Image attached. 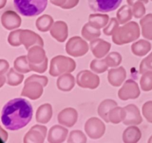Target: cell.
<instances>
[{"mask_svg": "<svg viewBox=\"0 0 152 143\" xmlns=\"http://www.w3.org/2000/svg\"><path fill=\"white\" fill-rule=\"evenodd\" d=\"M33 117V107L30 101L16 98L7 101L2 107L1 122L9 130L15 131L25 128Z\"/></svg>", "mask_w": 152, "mask_h": 143, "instance_id": "1", "label": "cell"}, {"mask_svg": "<svg viewBox=\"0 0 152 143\" xmlns=\"http://www.w3.org/2000/svg\"><path fill=\"white\" fill-rule=\"evenodd\" d=\"M48 83V79L46 76L32 74L25 79L21 95L31 100L39 99L43 94V88L45 87Z\"/></svg>", "mask_w": 152, "mask_h": 143, "instance_id": "2", "label": "cell"}, {"mask_svg": "<svg viewBox=\"0 0 152 143\" xmlns=\"http://www.w3.org/2000/svg\"><path fill=\"white\" fill-rule=\"evenodd\" d=\"M140 36V26L136 22L131 21L119 26L117 31L112 35V41L118 46L128 44L134 42Z\"/></svg>", "mask_w": 152, "mask_h": 143, "instance_id": "3", "label": "cell"}, {"mask_svg": "<svg viewBox=\"0 0 152 143\" xmlns=\"http://www.w3.org/2000/svg\"><path fill=\"white\" fill-rule=\"evenodd\" d=\"M48 0H13L15 9L24 16H36L46 9Z\"/></svg>", "mask_w": 152, "mask_h": 143, "instance_id": "4", "label": "cell"}, {"mask_svg": "<svg viewBox=\"0 0 152 143\" xmlns=\"http://www.w3.org/2000/svg\"><path fill=\"white\" fill-rule=\"evenodd\" d=\"M76 62L71 57L57 55L51 59L49 74L53 77H58L65 73H71L76 69Z\"/></svg>", "mask_w": 152, "mask_h": 143, "instance_id": "5", "label": "cell"}, {"mask_svg": "<svg viewBox=\"0 0 152 143\" xmlns=\"http://www.w3.org/2000/svg\"><path fill=\"white\" fill-rule=\"evenodd\" d=\"M89 50V46L82 37L75 36L68 40L65 46L67 54L74 57L84 56Z\"/></svg>", "mask_w": 152, "mask_h": 143, "instance_id": "6", "label": "cell"}, {"mask_svg": "<svg viewBox=\"0 0 152 143\" xmlns=\"http://www.w3.org/2000/svg\"><path fill=\"white\" fill-rule=\"evenodd\" d=\"M76 80L77 85L84 89H95L100 83V79L97 74L86 69L82 70L77 74Z\"/></svg>", "mask_w": 152, "mask_h": 143, "instance_id": "7", "label": "cell"}, {"mask_svg": "<svg viewBox=\"0 0 152 143\" xmlns=\"http://www.w3.org/2000/svg\"><path fill=\"white\" fill-rule=\"evenodd\" d=\"M105 125L101 119L97 117H91L85 124V131L92 139H98L102 137L105 132Z\"/></svg>", "mask_w": 152, "mask_h": 143, "instance_id": "8", "label": "cell"}, {"mask_svg": "<svg viewBox=\"0 0 152 143\" xmlns=\"http://www.w3.org/2000/svg\"><path fill=\"white\" fill-rule=\"evenodd\" d=\"M122 122L125 125H139L142 122V118L139 108L135 104H129L123 107Z\"/></svg>", "mask_w": 152, "mask_h": 143, "instance_id": "9", "label": "cell"}, {"mask_svg": "<svg viewBox=\"0 0 152 143\" xmlns=\"http://www.w3.org/2000/svg\"><path fill=\"white\" fill-rule=\"evenodd\" d=\"M88 4L94 12L108 13L117 10L123 0H87Z\"/></svg>", "mask_w": 152, "mask_h": 143, "instance_id": "10", "label": "cell"}, {"mask_svg": "<svg viewBox=\"0 0 152 143\" xmlns=\"http://www.w3.org/2000/svg\"><path fill=\"white\" fill-rule=\"evenodd\" d=\"M118 98L122 101L136 99L140 95V90L138 83L132 79H129L123 83V86L118 91Z\"/></svg>", "mask_w": 152, "mask_h": 143, "instance_id": "11", "label": "cell"}, {"mask_svg": "<svg viewBox=\"0 0 152 143\" xmlns=\"http://www.w3.org/2000/svg\"><path fill=\"white\" fill-rule=\"evenodd\" d=\"M47 128L39 125H34L25 135V143H43L47 136Z\"/></svg>", "mask_w": 152, "mask_h": 143, "instance_id": "12", "label": "cell"}, {"mask_svg": "<svg viewBox=\"0 0 152 143\" xmlns=\"http://www.w3.org/2000/svg\"><path fill=\"white\" fill-rule=\"evenodd\" d=\"M20 41L26 50H28L30 48L36 45L44 46L43 39L38 34L28 29H22L20 33Z\"/></svg>", "mask_w": 152, "mask_h": 143, "instance_id": "13", "label": "cell"}, {"mask_svg": "<svg viewBox=\"0 0 152 143\" xmlns=\"http://www.w3.org/2000/svg\"><path fill=\"white\" fill-rule=\"evenodd\" d=\"M78 119V112L73 107H67L59 113L57 121L59 125L68 128H72Z\"/></svg>", "mask_w": 152, "mask_h": 143, "instance_id": "14", "label": "cell"}, {"mask_svg": "<svg viewBox=\"0 0 152 143\" xmlns=\"http://www.w3.org/2000/svg\"><path fill=\"white\" fill-rule=\"evenodd\" d=\"M111 44L102 39L96 38L91 41L90 48L94 56L98 59L104 57L111 49Z\"/></svg>", "mask_w": 152, "mask_h": 143, "instance_id": "15", "label": "cell"}, {"mask_svg": "<svg viewBox=\"0 0 152 143\" xmlns=\"http://www.w3.org/2000/svg\"><path fill=\"white\" fill-rule=\"evenodd\" d=\"M1 22L2 26L7 30H14L19 28L22 23L21 17L14 11L7 10L1 15Z\"/></svg>", "mask_w": 152, "mask_h": 143, "instance_id": "16", "label": "cell"}, {"mask_svg": "<svg viewBox=\"0 0 152 143\" xmlns=\"http://www.w3.org/2000/svg\"><path fill=\"white\" fill-rule=\"evenodd\" d=\"M50 34L53 38L59 43H63L68 36V25L64 21H56L52 25Z\"/></svg>", "mask_w": 152, "mask_h": 143, "instance_id": "17", "label": "cell"}, {"mask_svg": "<svg viewBox=\"0 0 152 143\" xmlns=\"http://www.w3.org/2000/svg\"><path fill=\"white\" fill-rule=\"evenodd\" d=\"M68 130L63 125H55L50 128L48 134V142L50 143L63 142L67 138Z\"/></svg>", "mask_w": 152, "mask_h": 143, "instance_id": "18", "label": "cell"}, {"mask_svg": "<svg viewBox=\"0 0 152 143\" xmlns=\"http://www.w3.org/2000/svg\"><path fill=\"white\" fill-rule=\"evenodd\" d=\"M126 78V71L124 67L111 69L108 72V83L114 87H118L124 83Z\"/></svg>", "mask_w": 152, "mask_h": 143, "instance_id": "19", "label": "cell"}, {"mask_svg": "<svg viewBox=\"0 0 152 143\" xmlns=\"http://www.w3.org/2000/svg\"><path fill=\"white\" fill-rule=\"evenodd\" d=\"M28 59L29 63L34 64L41 63L47 57L45 51L43 49V46L36 45L32 46L28 50Z\"/></svg>", "mask_w": 152, "mask_h": 143, "instance_id": "20", "label": "cell"}, {"mask_svg": "<svg viewBox=\"0 0 152 143\" xmlns=\"http://www.w3.org/2000/svg\"><path fill=\"white\" fill-rule=\"evenodd\" d=\"M53 116V108L50 104L46 103L40 105L36 113V120L38 123L47 124Z\"/></svg>", "mask_w": 152, "mask_h": 143, "instance_id": "21", "label": "cell"}, {"mask_svg": "<svg viewBox=\"0 0 152 143\" xmlns=\"http://www.w3.org/2000/svg\"><path fill=\"white\" fill-rule=\"evenodd\" d=\"M75 77L71 73H65L59 76L56 80V86L62 92H69L75 86Z\"/></svg>", "mask_w": 152, "mask_h": 143, "instance_id": "22", "label": "cell"}, {"mask_svg": "<svg viewBox=\"0 0 152 143\" xmlns=\"http://www.w3.org/2000/svg\"><path fill=\"white\" fill-rule=\"evenodd\" d=\"M142 136V133L136 125L128 127L123 133V140L125 143H136L140 141Z\"/></svg>", "mask_w": 152, "mask_h": 143, "instance_id": "23", "label": "cell"}, {"mask_svg": "<svg viewBox=\"0 0 152 143\" xmlns=\"http://www.w3.org/2000/svg\"><path fill=\"white\" fill-rule=\"evenodd\" d=\"M117 103L114 100L112 99H105L99 104L97 109V113L99 117L103 119L105 122L108 123L109 119H108V114L109 112L112 110L114 107H117Z\"/></svg>", "mask_w": 152, "mask_h": 143, "instance_id": "24", "label": "cell"}, {"mask_svg": "<svg viewBox=\"0 0 152 143\" xmlns=\"http://www.w3.org/2000/svg\"><path fill=\"white\" fill-rule=\"evenodd\" d=\"M151 49V44L150 42L145 40H140L134 43L132 46V52L134 55L142 57L146 55Z\"/></svg>", "mask_w": 152, "mask_h": 143, "instance_id": "25", "label": "cell"}, {"mask_svg": "<svg viewBox=\"0 0 152 143\" xmlns=\"http://www.w3.org/2000/svg\"><path fill=\"white\" fill-rule=\"evenodd\" d=\"M81 34L83 38L86 39V40L92 41L94 39L99 38V36H101V31L99 28H95L91 24L88 22L83 25V28H82Z\"/></svg>", "mask_w": 152, "mask_h": 143, "instance_id": "26", "label": "cell"}, {"mask_svg": "<svg viewBox=\"0 0 152 143\" xmlns=\"http://www.w3.org/2000/svg\"><path fill=\"white\" fill-rule=\"evenodd\" d=\"M109 16L108 14L102 13H95L91 14L88 17V22L96 28H105L109 22Z\"/></svg>", "mask_w": 152, "mask_h": 143, "instance_id": "27", "label": "cell"}, {"mask_svg": "<svg viewBox=\"0 0 152 143\" xmlns=\"http://www.w3.org/2000/svg\"><path fill=\"white\" fill-rule=\"evenodd\" d=\"M142 34L148 40H152V13L146 15L140 21Z\"/></svg>", "mask_w": 152, "mask_h": 143, "instance_id": "28", "label": "cell"}, {"mask_svg": "<svg viewBox=\"0 0 152 143\" xmlns=\"http://www.w3.org/2000/svg\"><path fill=\"white\" fill-rule=\"evenodd\" d=\"M53 23H54L53 19L50 15L44 14L37 19L36 27L39 31L46 32V31H50Z\"/></svg>", "mask_w": 152, "mask_h": 143, "instance_id": "29", "label": "cell"}, {"mask_svg": "<svg viewBox=\"0 0 152 143\" xmlns=\"http://www.w3.org/2000/svg\"><path fill=\"white\" fill-rule=\"evenodd\" d=\"M13 66L16 71L22 73V74H27V73L31 72L27 55H22V56L18 57L17 58H16L14 63H13Z\"/></svg>", "mask_w": 152, "mask_h": 143, "instance_id": "30", "label": "cell"}, {"mask_svg": "<svg viewBox=\"0 0 152 143\" xmlns=\"http://www.w3.org/2000/svg\"><path fill=\"white\" fill-rule=\"evenodd\" d=\"M24 75L22 73L19 72L15 69L11 68L7 73V83L9 86H16L21 84L24 80Z\"/></svg>", "mask_w": 152, "mask_h": 143, "instance_id": "31", "label": "cell"}, {"mask_svg": "<svg viewBox=\"0 0 152 143\" xmlns=\"http://www.w3.org/2000/svg\"><path fill=\"white\" fill-rule=\"evenodd\" d=\"M132 16H133V12L127 5L123 6L117 13V18L121 25H124L130 22L131 19H132Z\"/></svg>", "mask_w": 152, "mask_h": 143, "instance_id": "32", "label": "cell"}, {"mask_svg": "<svg viewBox=\"0 0 152 143\" xmlns=\"http://www.w3.org/2000/svg\"><path fill=\"white\" fill-rule=\"evenodd\" d=\"M90 68L91 71L97 73V74H102L108 70V66L105 61V58L104 59H94L91 62Z\"/></svg>", "mask_w": 152, "mask_h": 143, "instance_id": "33", "label": "cell"}, {"mask_svg": "<svg viewBox=\"0 0 152 143\" xmlns=\"http://www.w3.org/2000/svg\"><path fill=\"white\" fill-rule=\"evenodd\" d=\"M140 84L142 91L149 92L152 90V71H147L142 74Z\"/></svg>", "mask_w": 152, "mask_h": 143, "instance_id": "34", "label": "cell"}, {"mask_svg": "<svg viewBox=\"0 0 152 143\" xmlns=\"http://www.w3.org/2000/svg\"><path fill=\"white\" fill-rule=\"evenodd\" d=\"M105 60L108 64V67H112L113 68V67H117L120 65L123 57L119 52H113L108 54L105 57Z\"/></svg>", "mask_w": 152, "mask_h": 143, "instance_id": "35", "label": "cell"}, {"mask_svg": "<svg viewBox=\"0 0 152 143\" xmlns=\"http://www.w3.org/2000/svg\"><path fill=\"white\" fill-rule=\"evenodd\" d=\"M87 142V138L83 131L80 130H72L69 134L68 139V142H76V143H86Z\"/></svg>", "mask_w": 152, "mask_h": 143, "instance_id": "36", "label": "cell"}, {"mask_svg": "<svg viewBox=\"0 0 152 143\" xmlns=\"http://www.w3.org/2000/svg\"><path fill=\"white\" fill-rule=\"evenodd\" d=\"M122 110H123V107L117 106L109 112L108 119L111 123L116 125L122 122Z\"/></svg>", "mask_w": 152, "mask_h": 143, "instance_id": "37", "label": "cell"}, {"mask_svg": "<svg viewBox=\"0 0 152 143\" xmlns=\"http://www.w3.org/2000/svg\"><path fill=\"white\" fill-rule=\"evenodd\" d=\"M120 22L117 18H111L108 25L103 28V33L106 36H112L118 28Z\"/></svg>", "mask_w": 152, "mask_h": 143, "instance_id": "38", "label": "cell"}, {"mask_svg": "<svg viewBox=\"0 0 152 143\" xmlns=\"http://www.w3.org/2000/svg\"><path fill=\"white\" fill-rule=\"evenodd\" d=\"M21 31L22 29L14 30L9 34L8 37H7V42L10 46H13V47H18V46L22 45L20 41Z\"/></svg>", "mask_w": 152, "mask_h": 143, "instance_id": "39", "label": "cell"}, {"mask_svg": "<svg viewBox=\"0 0 152 143\" xmlns=\"http://www.w3.org/2000/svg\"><path fill=\"white\" fill-rule=\"evenodd\" d=\"M147 71H152V52L144 58L140 64V72L143 74Z\"/></svg>", "mask_w": 152, "mask_h": 143, "instance_id": "40", "label": "cell"}, {"mask_svg": "<svg viewBox=\"0 0 152 143\" xmlns=\"http://www.w3.org/2000/svg\"><path fill=\"white\" fill-rule=\"evenodd\" d=\"M142 116L147 122L152 124V101H146L142 107Z\"/></svg>", "mask_w": 152, "mask_h": 143, "instance_id": "41", "label": "cell"}, {"mask_svg": "<svg viewBox=\"0 0 152 143\" xmlns=\"http://www.w3.org/2000/svg\"><path fill=\"white\" fill-rule=\"evenodd\" d=\"M48 57H46L45 60L41 63L34 64L29 63V66L31 71L38 73H44L48 69Z\"/></svg>", "mask_w": 152, "mask_h": 143, "instance_id": "42", "label": "cell"}, {"mask_svg": "<svg viewBox=\"0 0 152 143\" xmlns=\"http://www.w3.org/2000/svg\"><path fill=\"white\" fill-rule=\"evenodd\" d=\"M145 13V9L143 5L140 4V5L135 6L133 10V15L136 19L142 18V16Z\"/></svg>", "mask_w": 152, "mask_h": 143, "instance_id": "43", "label": "cell"}, {"mask_svg": "<svg viewBox=\"0 0 152 143\" xmlns=\"http://www.w3.org/2000/svg\"><path fill=\"white\" fill-rule=\"evenodd\" d=\"M9 69V63L7 60L1 59L0 60V74H4Z\"/></svg>", "mask_w": 152, "mask_h": 143, "instance_id": "44", "label": "cell"}, {"mask_svg": "<svg viewBox=\"0 0 152 143\" xmlns=\"http://www.w3.org/2000/svg\"><path fill=\"white\" fill-rule=\"evenodd\" d=\"M0 130H1V140H2L3 142H7V140L8 134H7V133L6 132V131L4 130L2 128H1Z\"/></svg>", "mask_w": 152, "mask_h": 143, "instance_id": "45", "label": "cell"}, {"mask_svg": "<svg viewBox=\"0 0 152 143\" xmlns=\"http://www.w3.org/2000/svg\"><path fill=\"white\" fill-rule=\"evenodd\" d=\"M0 76H1V77H0V79H1V85H0V86L2 87L3 85H4L6 82V77H4V74H0Z\"/></svg>", "mask_w": 152, "mask_h": 143, "instance_id": "46", "label": "cell"}, {"mask_svg": "<svg viewBox=\"0 0 152 143\" xmlns=\"http://www.w3.org/2000/svg\"><path fill=\"white\" fill-rule=\"evenodd\" d=\"M148 143H152V135L151 136V137L149 138V139L148 140Z\"/></svg>", "mask_w": 152, "mask_h": 143, "instance_id": "47", "label": "cell"}]
</instances>
